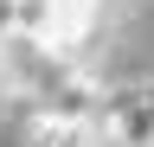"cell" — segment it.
I'll list each match as a JSON object with an SVG mask.
<instances>
[{
  "label": "cell",
  "instance_id": "cell-1",
  "mask_svg": "<svg viewBox=\"0 0 154 147\" xmlns=\"http://www.w3.org/2000/svg\"><path fill=\"white\" fill-rule=\"evenodd\" d=\"M77 70L84 64L64 58V51H51L38 32H7V39H0V90H7L13 102H26V109H45Z\"/></svg>",
  "mask_w": 154,
  "mask_h": 147
},
{
  "label": "cell",
  "instance_id": "cell-2",
  "mask_svg": "<svg viewBox=\"0 0 154 147\" xmlns=\"http://www.w3.org/2000/svg\"><path fill=\"white\" fill-rule=\"evenodd\" d=\"M109 26V0H45V26H38V39L51 51H64V58L84 64V51L103 39Z\"/></svg>",
  "mask_w": 154,
  "mask_h": 147
},
{
  "label": "cell",
  "instance_id": "cell-3",
  "mask_svg": "<svg viewBox=\"0 0 154 147\" xmlns=\"http://www.w3.org/2000/svg\"><path fill=\"white\" fill-rule=\"evenodd\" d=\"M96 122H103L109 147H154V83H141V90H109L103 109H96Z\"/></svg>",
  "mask_w": 154,
  "mask_h": 147
},
{
  "label": "cell",
  "instance_id": "cell-4",
  "mask_svg": "<svg viewBox=\"0 0 154 147\" xmlns=\"http://www.w3.org/2000/svg\"><path fill=\"white\" fill-rule=\"evenodd\" d=\"M26 147H109V134H103V122H96V115L64 122V115H38V109H32Z\"/></svg>",
  "mask_w": 154,
  "mask_h": 147
},
{
  "label": "cell",
  "instance_id": "cell-5",
  "mask_svg": "<svg viewBox=\"0 0 154 147\" xmlns=\"http://www.w3.org/2000/svg\"><path fill=\"white\" fill-rule=\"evenodd\" d=\"M7 32H19V0H0V39Z\"/></svg>",
  "mask_w": 154,
  "mask_h": 147
}]
</instances>
